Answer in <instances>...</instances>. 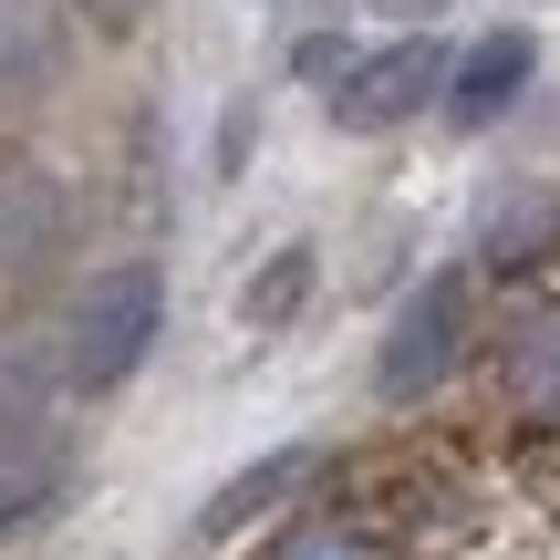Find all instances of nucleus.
<instances>
[{
	"label": "nucleus",
	"instance_id": "nucleus-1",
	"mask_svg": "<svg viewBox=\"0 0 560 560\" xmlns=\"http://www.w3.org/2000/svg\"><path fill=\"white\" fill-rule=\"evenodd\" d=\"M156 322H166V280L156 260H115L94 270V291L73 301V342H62V363H73V384H125L145 353H156Z\"/></svg>",
	"mask_w": 560,
	"mask_h": 560
},
{
	"label": "nucleus",
	"instance_id": "nucleus-2",
	"mask_svg": "<svg viewBox=\"0 0 560 560\" xmlns=\"http://www.w3.org/2000/svg\"><path fill=\"white\" fill-rule=\"evenodd\" d=\"M457 332H467V280H457V270H436V280H425V291L395 312V332H384V363H374V384H384L395 405H416L425 384H436L446 363H457Z\"/></svg>",
	"mask_w": 560,
	"mask_h": 560
},
{
	"label": "nucleus",
	"instance_id": "nucleus-3",
	"mask_svg": "<svg viewBox=\"0 0 560 560\" xmlns=\"http://www.w3.org/2000/svg\"><path fill=\"white\" fill-rule=\"evenodd\" d=\"M446 52L436 42H395V52H374V62H353L342 73V94H332V125H353V136H374V125H405L425 94H446Z\"/></svg>",
	"mask_w": 560,
	"mask_h": 560
},
{
	"label": "nucleus",
	"instance_id": "nucleus-4",
	"mask_svg": "<svg viewBox=\"0 0 560 560\" xmlns=\"http://www.w3.org/2000/svg\"><path fill=\"white\" fill-rule=\"evenodd\" d=\"M529 73H540V42H529V32H488L478 52L457 62V83H446V115H457V125H499Z\"/></svg>",
	"mask_w": 560,
	"mask_h": 560
},
{
	"label": "nucleus",
	"instance_id": "nucleus-5",
	"mask_svg": "<svg viewBox=\"0 0 560 560\" xmlns=\"http://www.w3.org/2000/svg\"><path fill=\"white\" fill-rule=\"evenodd\" d=\"M499 384H509V405H520L529 425H550V416H560V312H520Z\"/></svg>",
	"mask_w": 560,
	"mask_h": 560
},
{
	"label": "nucleus",
	"instance_id": "nucleus-6",
	"mask_svg": "<svg viewBox=\"0 0 560 560\" xmlns=\"http://www.w3.org/2000/svg\"><path fill=\"white\" fill-rule=\"evenodd\" d=\"M62 240V198L42 166H21V177H0V270H42V249Z\"/></svg>",
	"mask_w": 560,
	"mask_h": 560
},
{
	"label": "nucleus",
	"instance_id": "nucleus-7",
	"mask_svg": "<svg viewBox=\"0 0 560 560\" xmlns=\"http://www.w3.org/2000/svg\"><path fill=\"white\" fill-rule=\"evenodd\" d=\"M301 467H312V457H301V446H280L270 467H249V478H229L219 499H208V529H240V520H249V509H260V499H280V488L301 478Z\"/></svg>",
	"mask_w": 560,
	"mask_h": 560
},
{
	"label": "nucleus",
	"instance_id": "nucleus-8",
	"mask_svg": "<svg viewBox=\"0 0 560 560\" xmlns=\"http://www.w3.org/2000/svg\"><path fill=\"white\" fill-rule=\"evenodd\" d=\"M52 499H62V467H52V457H32V467H11V457H0V529L42 520Z\"/></svg>",
	"mask_w": 560,
	"mask_h": 560
},
{
	"label": "nucleus",
	"instance_id": "nucleus-9",
	"mask_svg": "<svg viewBox=\"0 0 560 560\" xmlns=\"http://www.w3.org/2000/svg\"><path fill=\"white\" fill-rule=\"evenodd\" d=\"M280 560H374V540H363V529H342V520H312V529H291V540H280Z\"/></svg>",
	"mask_w": 560,
	"mask_h": 560
},
{
	"label": "nucleus",
	"instance_id": "nucleus-10",
	"mask_svg": "<svg viewBox=\"0 0 560 560\" xmlns=\"http://www.w3.org/2000/svg\"><path fill=\"white\" fill-rule=\"evenodd\" d=\"M301 291H312V249H280V270H270V291H260V280H249V322H280V312H291Z\"/></svg>",
	"mask_w": 560,
	"mask_h": 560
},
{
	"label": "nucleus",
	"instance_id": "nucleus-11",
	"mask_svg": "<svg viewBox=\"0 0 560 560\" xmlns=\"http://www.w3.org/2000/svg\"><path fill=\"white\" fill-rule=\"evenodd\" d=\"M83 11H94V21H104V32H125V21H136V11H145V0H83Z\"/></svg>",
	"mask_w": 560,
	"mask_h": 560
}]
</instances>
